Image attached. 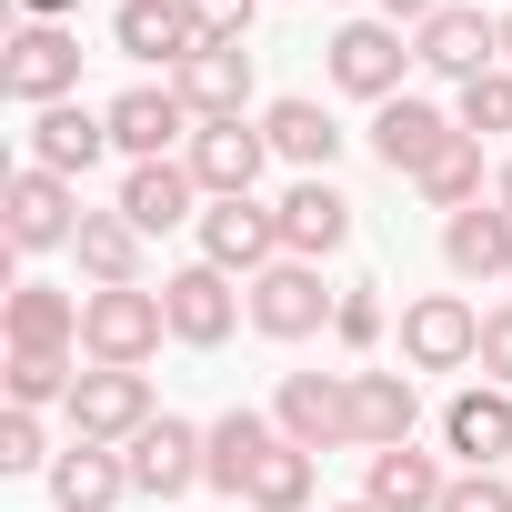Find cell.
<instances>
[{
    "mask_svg": "<svg viewBox=\"0 0 512 512\" xmlns=\"http://www.w3.org/2000/svg\"><path fill=\"white\" fill-rule=\"evenodd\" d=\"M161 332H171V312H161V292H81V352L101 362V372H141L151 352H161Z\"/></svg>",
    "mask_w": 512,
    "mask_h": 512,
    "instance_id": "obj_1",
    "label": "cell"
},
{
    "mask_svg": "<svg viewBox=\"0 0 512 512\" xmlns=\"http://www.w3.org/2000/svg\"><path fill=\"white\" fill-rule=\"evenodd\" d=\"M0 91L31 101V111L71 101V91H81V31H71V21H21V31H11V61H0Z\"/></svg>",
    "mask_w": 512,
    "mask_h": 512,
    "instance_id": "obj_2",
    "label": "cell"
},
{
    "mask_svg": "<svg viewBox=\"0 0 512 512\" xmlns=\"http://www.w3.org/2000/svg\"><path fill=\"white\" fill-rule=\"evenodd\" d=\"M322 71L352 91V101H402V71H412V41L392 31V21H342L332 41H322Z\"/></svg>",
    "mask_w": 512,
    "mask_h": 512,
    "instance_id": "obj_3",
    "label": "cell"
},
{
    "mask_svg": "<svg viewBox=\"0 0 512 512\" xmlns=\"http://www.w3.org/2000/svg\"><path fill=\"white\" fill-rule=\"evenodd\" d=\"M402 362H412V372H472V362H482V312H472L462 292L402 302Z\"/></svg>",
    "mask_w": 512,
    "mask_h": 512,
    "instance_id": "obj_4",
    "label": "cell"
},
{
    "mask_svg": "<svg viewBox=\"0 0 512 512\" xmlns=\"http://www.w3.org/2000/svg\"><path fill=\"white\" fill-rule=\"evenodd\" d=\"M121 462H131V492L181 502L191 482H211V432H191L181 412H161L151 432H131V442H121Z\"/></svg>",
    "mask_w": 512,
    "mask_h": 512,
    "instance_id": "obj_5",
    "label": "cell"
},
{
    "mask_svg": "<svg viewBox=\"0 0 512 512\" xmlns=\"http://www.w3.org/2000/svg\"><path fill=\"white\" fill-rule=\"evenodd\" d=\"M241 302H251V332H272V342H312V332L332 322L342 292H322V262H272L262 282H241Z\"/></svg>",
    "mask_w": 512,
    "mask_h": 512,
    "instance_id": "obj_6",
    "label": "cell"
},
{
    "mask_svg": "<svg viewBox=\"0 0 512 512\" xmlns=\"http://www.w3.org/2000/svg\"><path fill=\"white\" fill-rule=\"evenodd\" d=\"M61 412H71V442H111V452H121L131 432H151V422H161V412H151V382H141V372H101V362L71 382V402H61Z\"/></svg>",
    "mask_w": 512,
    "mask_h": 512,
    "instance_id": "obj_7",
    "label": "cell"
},
{
    "mask_svg": "<svg viewBox=\"0 0 512 512\" xmlns=\"http://www.w3.org/2000/svg\"><path fill=\"white\" fill-rule=\"evenodd\" d=\"M272 422H282V442H302V452H342V442H352V372H282Z\"/></svg>",
    "mask_w": 512,
    "mask_h": 512,
    "instance_id": "obj_8",
    "label": "cell"
},
{
    "mask_svg": "<svg viewBox=\"0 0 512 512\" xmlns=\"http://www.w3.org/2000/svg\"><path fill=\"white\" fill-rule=\"evenodd\" d=\"M201 262L231 272V282H262V272L282 262V221H272L262 201H211V211H201Z\"/></svg>",
    "mask_w": 512,
    "mask_h": 512,
    "instance_id": "obj_9",
    "label": "cell"
},
{
    "mask_svg": "<svg viewBox=\"0 0 512 512\" xmlns=\"http://www.w3.org/2000/svg\"><path fill=\"white\" fill-rule=\"evenodd\" d=\"M11 251H61V241H81V191L61 181V171H41V161H21L11 171Z\"/></svg>",
    "mask_w": 512,
    "mask_h": 512,
    "instance_id": "obj_10",
    "label": "cell"
},
{
    "mask_svg": "<svg viewBox=\"0 0 512 512\" xmlns=\"http://www.w3.org/2000/svg\"><path fill=\"white\" fill-rule=\"evenodd\" d=\"M452 141H462V121H452V111H432L422 91H402V101H382V111H372V151H382V171H402V181H422Z\"/></svg>",
    "mask_w": 512,
    "mask_h": 512,
    "instance_id": "obj_11",
    "label": "cell"
},
{
    "mask_svg": "<svg viewBox=\"0 0 512 512\" xmlns=\"http://www.w3.org/2000/svg\"><path fill=\"white\" fill-rule=\"evenodd\" d=\"M161 312H171V342H191V352H221V342H231V322H241L251 302L231 292V272L191 262V272H171V282H161Z\"/></svg>",
    "mask_w": 512,
    "mask_h": 512,
    "instance_id": "obj_12",
    "label": "cell"
},
{
    "mask_svg": "<svg viewBox=\"0 0 512 512\" xmlns=\"http://www.w3.org/2000/svg\"><path fill=\"white\" fill-rule=\"evenodd\" d=\"M181 161H191V181H201L211 201H251V181H262L272 141L251 131V121H201V131L181 141Z\"/></svg>",
    "mask_w": 512,
    "mask_h": 512,
    "instance_id": "obj_13",
    "label": "cell"
},
{
    "mask_svg": "<svg viewBox=\"0 0 512 512\" xmlns=\"http://www.w3.org/2000/svg\"><path fill=\"white\" fill-rule=\"evenodd\" d=\"M412 61L422 71H452V81H482V71H502V21H482V11H432L422 31H412Z\"/></svg>",
    "mask_w": 512,
    "mask_h": 512,
    "instance_id": "obj_14",
    "label": "cell"
},
{
    "mask_svg": "<svg viewBox=\"0 0 512 512\" xmlns=\"http://www.w3.org/2000/svg\"><path fill=\"white\" fill-rule=\"evenodd\" d=\"M272 221H282V262H322V251H342L352 241V201L312 171V181H292L282 201H272Z\"/></svg>",
    "mask_w": 512,
    "mask_h": 512,
    "instance_id": "obj_15",
    "label": "cell"
},
{
    "mask_svg": "<svg viewBox=\"0 0 512 512\" xmlns=\"http://www.w3.org/2000/svg\"><path fill=\"white\" fill-rule=\"evenodd\" d=\"M191 131H201V121H191V101H181L171 81H161V91L141 81V91L111 101V151H131V161H171V141H191Z\"/></svg>",
    "mask_w": 512,
    "mask_h": 512,
    "instance_id": "obj_16",
    "label": "cell"
},
{
    "mask_svg": "<svg viewBox=\"0 0 512 512\" xmlns=\"http://www.w3.org/2000/svg\"><path fill=\"white\" fill-rule=\"evenodd\" d=\"M171 91L191 101V121H241V101H251V51H241V41H201V51L171 71Z\"/></svg>",
    "mask_w": 512,
    "mask_h": 512,
    "instance_id": "obj_17",
    "label": "cell"
},
{
    "mask_svg": "<svg viewBox=\"0 0 512 512\" xmlns=\"http://www.w3.org/2000/svg\"><path fill=\"white\" fill-rule=\"evenodd\" d=\"M101 151H111V111H81V101H51V111H31V161H41V171L81 181Z\"/></svg>",
    "mask_w": 512,
    "mask_h": 512,
    "instance_id": "obj_18",
    "label": "cell"
},
{
    "mask_svg": "<svg viewBox=\"0 0 512 512\" xmlns=\"http://www.w3.org/2000/svg\"><path fill=\"white\" fill-rule=\"evenodd\" d=\"M442 262H452L462 282H512V211H502V201L452 211V221H442Z\"/></svg>",
    "mask_w": 512,
    "mask_h": 512,
    "instance_id": "obj_19",
    "label": "cell"
},
{
    "mask_svg": "<svg viewBox=\"0 0 512 512\" xmlns=\"http://www.w3.org/2000/svg\"><path fill=\"white\" fill-rule=\"evenodd\" d=\"M111 41H121L131 61H161V71H181V61L201 51V21L181 11V0H121V11H111Z\"/></svg>",
    "mask_w": 512,
    "mask_h": 512,
    "instance_id": "obj_20",
    "label": "cell"
},
{
    "mask_svg": "<svg viewBox=\"0 0 512 512\" xmlns=\"http://www.w3.org/2000/svg\"><path fill=\"white\" fill-rule=\"evenodd\" d=\"M442 442H452L472 472H492V462L512 452V392H502V382H482V392H452V402H442Z\"/></svg>",
    "mask_w": 512,
    "mask_h": 512,
    "instance_id": "obj_21",
    "label": "cell"
},
{
    "mask_svg": "<svg viewBox=\"0 0 512 512\" xmlns=\"http://www.w3.org/2000/svg\"><path fill=\"white\" fill-rule=\"evenodd\" d=\"M191 201H201L191 161H131V181H121V221H131V231H171V221H201Z\"/></svg>",
    "mask_w": 512,
    "mask_h": 512,
    "instance_id": "obj_22",
    "label": "cell"
},
{
    "mask_svg": "<svg viewBox=\"0 0 512 512\" xmlns=\"http://www.w3.org/2000/svg\"><path fill=\"white\" fill-rule=\"evenodd\" d=\"M131 492V462L111 452V442H71V452H51V502L61 512H111Z\"/></svg>",
    "mask_w": 512,
    "mask_h": 512,
    "instance_id": "obj_23",
    "label": "cell"
},
{
    "mask_svg": "<svg viewBox=\"0 0 512 512\" xmlns=\"http://www.w3.org/2000/svg\"><path fill=\"white\" fill-rule=\"evenodd\" d=\"M412 372H352V442L362 452H392V442H412Z\"/></svg>",
    "mask_w": 512,
    "mask_h": 512,
    "instance_id": "obj_24",
    "label": "cell"
},
{
    "mask_svg": "<svg viewBox=\"0 0 512 512\" xmlns=\"http://www.w3.org/2000/svg\"><path fill=\"white\" fill-rule=\"evenodd\" d=\"M442 462L432 452H412V442H392V452H372V482H362V502L372 512H442Z\"/></svg>",
    "mask_w": 512,
    "mask_h": 512,
    "instance_id": "obj_25",
    "label": "cell"
},
{
    "mask_svg": "<svg viewBox=\"0 0 512 512\" xmlns=\"http://www.w3.org/2000/svg\"><path fill=\"white\" fill-rule=\"evenodd\" d=\"M262 141H272V151H282V161L312 181V171H332V151H342V121H332L322 101H272V111H262Z\"/></svg>",
    "mask_w": 512,
    "mask_h": 512,
    "instance_id": "obj_26",
    "label": "cell"
},
{
    "mask_svg": "<svg viewBox=\"0 0 512 512\" xmlns=\"http://www.w3.org/2000/svg\"><path fill=\"white\" fill-rule=\"evenodd\" d=\"M71 251H81V282H91V292H131V282H141V231H131L121 211H81V241H71Z\"/></svg>",
    "mask_w": 512,
    "mask_h": 512,
    "instance_id": "obj_27",
    "label": "cell"
},
{
    "mask_svg": "<svg viewBox=\"0 0 512 512\" xmlns=\"http://www.w3.org/2000/svg\"><path fill=\"white\" fill-rule=\"evenodd\" d=\"M71 342H81V302L51 282H21L11 292V352H71Z\"/></svg>",
    "mask_w": 512,
    "mask_h": 512,
    "instance_id": "obj_28",
    "label": "cell"
},
{
    "mask_svg": "<svg viewBox=\"0 0 512 512\" xmlns=\"http://www.w3.org/2000/svg\"><path fill=\"white\" fill-rule=\"evenodd\" d=\"M272 442H282V422H272V412H221V422H211V482H221V492L241 502L251 462H262Z\"/></svg>",
    "mask_w": 512,
    "mask_h": 512,
    "instance_id": "obj_29",
    "label": "cell"
},
{
    "mask_svg": "<svg viewBox=\"0 0 512 512\" xmlns=\"http://www.w3.org/2000/svg\"><path fill=\"white\" fill-rule=\"evenodd\" d=\"M312 482H322V462H312L302 442H272L262 462H251L241 502H251V512H302V502H312Z\"/></svg>",
    "mask_w": 512,
    "mask_h": 512,
    "instance_id": "obj_30",
    "label": "cell"
},
{
    "mask_svg": "<svg viewBox=\"0 0 512 512\" xmlns=\"http://www.w3.org/2000/svg\"><path fill=\"white\" fill-rule=\"evenodd\" d=\"M412 191H422L432 211H472V201H482V141L462 131V141H452V151H442V161H432Z\"/></svg>",
    "mask_w": 512,
    "mask_h": 512,
    "instance_id": "obj_31",
    "label": "cell"
},
{
    "mask_svg": "<svg viewBox=\"0 0 512 512\" xmlns=\"http://www.w3.org/2000/svg\"><path fill=\"white\" fill-rule=\"evenodd\" d=\"M71 352H11V412H41V402H71Z\"/></svg>",
    "mask_w": 512,
    "mask_h": 512,
    "instance_id": "obj_32",
    "label": "cell"
},
{
    "mask_svg": "<svg viewBox=\"0 0 512 512\" xmlns=\"http://www.w3.org/2000/svg\"><path fill=\"white\" fill-rule=\"evenodd\" d=\"M332 342H342V352H372V342H382V282H342V302H332Z\"/></svg>",
    "mask_w": 512,
    "mask_h": 512,
    "instance_id": "obj_33",
    "label": "cell"
},
{
    "mask_svg": "<svg viewBox=\"0 0 512 512\" xmlns=\"http://www.w3.org/2000/svg\"><path fill=\"white\" fill-rule=\"evenodd\" d=\"M452 121H462L472 141H482V131H512V61L482 71V81H462V111H452Z\"/></svg>",
    "mask_w": 512,
    "mask_h": 512,
    "instance_id": "obj_34",
    "label": "cell"
},
{
    "mask_svg": "<svg viewBox=\"0 0 512 512\" xmlns=\"http://www.w3.org/2000/svg\"><path fill=\"white\" fill-rule=\"evenodd\" d=\"M0 472H51V452H41V412H0Z\"/></svg>",
    "mask_w": 512,
    "mask_h": 512,
    "instance_id": "obj_35",
    "label": "cell"
},
{
    "mask_svg": "<svg viewBox=\"0 0 512 512\" xmlns=\"http://www.w3.org/2000/svg\"><path fill=\"white\" fill-rule=\"evenodd\" d=\"M181 11L201 21V41H241V31H251V11H262V0H181Z\"/></svg>",
    "mask_w": 512,
    "mask_h": 512,
    "instance_id": "obj_36",
    "label": "cell"
},
{
    "mask_svg": "<svg viewBox=\"0 0 512 512\" xmlns=\"http://www.w3.org/2000/svg\"><path fill=\"white\" fill-rule=\"evenodd\" d=\"M482 382H512V302L482 312Z\"/></svg>",
    "mask_w": 512,
    "mask_h": 512,
    "instance_id": "obj_37",
    "label": "cell"
},
{
    "mask_svg": "<svg viewBox=\"0 0 512 512\" xmlns=\"http://www.w3.org/2000/svg\"><path fill=\"white\" fill-rule=\"evenodd\" d=\"M442 512H512V492H502L492 472H462V482L442 492Z\"/></svg>",
    "mask_w": 512,
    "mask_h": 512,
    "instance_id": "obj_38",
    "label": "cell"
},
{
    "mask_svg": "<svg viewBox=\"0 0 512 512\" xmlns=\"http://www.w3.org/2000/svg\"><path fill=\"white\" fill-rule=\"evenodd\" d=\"M432 11H452V0H382V21H392V31H402V21H412V31H422V21H432Z\"/></svg>",
    "mask_w": 512,
    "mask_h": 512,
    "instance_id": "obj_39",
    "label": "cell"
},
{
    "mask_svg": "<svg viewBox=\"0 0 512 512\" xmlns=\"http://www.w3.org/2000/svg\"><path fill=\"white\" fill-rule=\"evenodd\" d=\"M21 11H31V21H71V11H81V0H21Z\"/></svg>",
    "mask_w": 512,
    "mask_h": 512,
    "instance_id": "obj_40",
    "label": "cell"
},
{
    "mask_svg": "<svg viewBox=\"0 0 512 512\" xmlns=\"http://www.w3.org/2000/svg\"><path fill=\"white\" fill-rule=\"evenodd\" d=\"M492 201H502V211H512V161H502V171H492Z\"/></svg>",
    "mask_w": 512,
    "mask_h": 512,
    "instance_id": "obj_41",
    "label": "cell"
},
{
    "mask_svg": "<svg viewBox=\"0 0 512 512\" xmlns=\"http://www.w3.org/2000/svg\"><path fill=\"white\" fill-rule=\"evenodd\" d=\"M502 61H512V11H502Z\"/></svg>",
    "mask_w": 512,
    "mask_h": 512,
    "instance_id": "obj_42",
    "label": "cell"
},
{
    "mask_svg": "<svg viewBox=\"0 0 512 512\" xmlns=\"http://www.w3.org/2000/svg\"><path fill=\"white\" fill-rule=\"evenodd\" d=\"M332 512H372V502H332Z\"/></svg>",
    "mask_w": 512,
    "mask_h": 512,
    "instance_id": "obj_43",
    "label": "cell"
}]
</instances>
